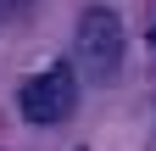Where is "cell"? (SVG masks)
I'll return each mask as SVG.
<instances>
[{
  "label": "cell",
  "mask_w": 156,
  "mask_h": 151,
  "mask_svg": "<svg viewBox=\"0 0 156 151\" xmlns=\"http://www.w3.org/2000/svg\"><path fill=\"white\" fill-rule=\"evenodd\" d=\"M78 56L95 79H112L117 62H123V23H117L112 6H89L78 17Z\"/></svg>",
  "instance_id": "1"
},
{
  "label": "cell",
  "mask_w": 156,
  "mask_h": 151,
  "mask_svg": "<svg viewBox=\"0 0 156 151\" xmlns=\"http://www.w3.org/2000/svg\"><path fill=\"white\" fill-rule=\"evenodd\" d=\"M73 101H78V84H73V67L67 62L34 73V79L23 84V118L28 123H62L73 112Z\"/></svg>",
  "instance_id": "2"
},
{
  "label": "cell",
  "mask_w": 156,
  "mask_h": 151,
  "mask_svg": "<svg viewBox=\"0 0 156 151\" xmlns=\"http://www.w3.org/2000/svg\"><path fill=\"white\" fill-rule=\"evenodd\" d=\"M151 39H156V28H151Z\"/></svg>",
  "instance_id": "3"
}]
</instances>
